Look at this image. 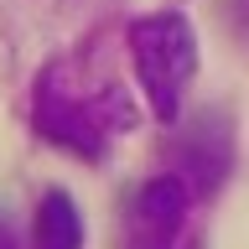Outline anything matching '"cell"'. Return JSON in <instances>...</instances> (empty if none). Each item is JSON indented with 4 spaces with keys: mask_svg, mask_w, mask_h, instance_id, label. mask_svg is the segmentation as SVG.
<instances>
[{
    "mask_svg": "<svg viewBox=\"0 0 249 249\" xmlns=\"http://www.w3.org/2000/svg\"><path fill=\"white\" fill-rule=\"evenodd\" d=\"M36 249H83V213L68 192H47L36 202Z\"/></svg>",
    "mask_w": 249,
    "mask_h": 249,
    "instance_id": "4",
    "label": "cell"
},
{
    "mask_svg": "<svg viewBox=\"0 0 249 249\" xmlns=\"http://www.w3.org/2000/svg\"><path fill=\"white\" fill-rule=\"evenodd\" d=\"M130 120L135 114H130V104L114 89L93 93V99H78V93L57 89L52 78L36 89V130L47 140L68 145L73 156H104V140L120 135Z\"/></svg>",
    "mask_w": 249,
    "mask_h": 249,
    "instance_id": "2",
    "label": "cell"
},
{
    "mask_svg": "<svg viewBox=\"0 0 249 249\" xmlns=\"http://www.w3.org/2000/svg\"><path fill=\"white\" fill-rule=\"evenodd\" d=\"M130 57H135L140 93L156 120H177L182 93L197 73V31L182 11H156L130 26Z\"/></svg>",
    "mask_w": 249,
    "mask_h": 249,
    "instance_id": "1",
    "label": "cell"
},
{
    "mask_svg": "<svg viewBox=\"0 0 249 249\" xmlns=\"http://www.w3.org/2000/svg\"><path fill=\"white\" fill-rule=\"evenodd\" d=\"M0 249H11V239H5V223H0Z\"/></svg>",
    "mask_w": 249,
    "mask_h": 249,
    "instance_id": "5",
    "label": "cell"
},
{
    "mask_svg": "<svg viewBox=\"0 0 249 249\" xmlns=\"http://www.w3.org/2000/svg\"><path fill=\"white\" fill-rule=\"evenodd\" d=\"M187 218V187L182 177H151L135 187V197L124 208V239L130 249H171Z\"/></svg>",
    "mask_w": 249,
    "mask_h": 249,
    "instance_id": "3",
    "label": "cell"
}]
</instances>
